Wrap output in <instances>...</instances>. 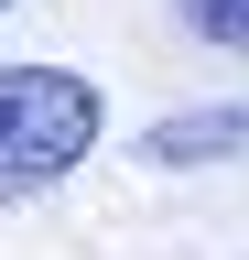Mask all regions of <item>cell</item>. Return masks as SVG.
Masks as SVG:
<instances>
[{"label": "cell", "mask_w": 249, "mask_h": 260, "mask_svg": "<svg viewBox=\"0 0 249 260\" xmlns=\"http://www.w3.org/2000/svg\"><path fill=\"white\" fill-rule=\"evenodd\" d=\"M98 130H109V98L76 65H0V206L54 195L98 152Z\"/></svg>", "instance_id": "obj_1"}, {"label": "cell", "mask_w": 249, "mask_h": 260, "mask_svg": "<svg viewBox=\"0 0 249 260\" xmlns=\"http://www.w3.org/2000/svg\"><path fill=\"white\" fill-rule=\"evenodd\" d=\"M249 141V109H184V119H152V162H217V152H238Z\"/></svg>", "instance_id": "obj_2"}, {"label": "cell", "mask_w": 249, "mask_h": 260, "mask_svg": "<svg viewBox=\"0 0 249 260\" xmlns=\"http://www.w3.org/2000/svg\"><path fill=\"white\" fill-rule=\"evenodd\" d=\"M184 22H195L206 44H228V54H249V0H184Z\"/></svg>", "instance_id": "obj_3"}, {"label": "cell", "mask_w": 249, "mask_h": 260, "mask_svg": "<svg viewBox=\"0 0 249 260\" xmlns=\"http://www.w3.org/2000/svg\"><path fill=\"white\" fill-rule=\"evenodd\" d=\"M0 11H11V0H0Z\"/></svg>", "instance_id": "obj_4"}]
</instances>
